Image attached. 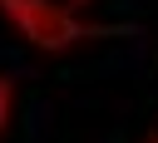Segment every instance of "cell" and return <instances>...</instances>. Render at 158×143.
<instances>
[{
  "mask_svg": "<svg viewBox=\"0 0 158 143\" xmlns=\"http://www.w3.org/2000/svg\"><path fill=\"white\" fill-rule=\"evenodd\" d=\"M0 20L44 59H59L89 39H104V35H118V30H104V25H89L69 0H0Z\"/></svg>",
  "mask_w": 158,
  "mask_h": 143,
  "instance_id": "6da1fadb",
  "label": "cell"
},
{
  "mask_svg": "<svg viewBox=\"0 0 158 143\" xmlns=\"http://www.w3.org/2000/svg\"><path fill=\"white\" fill-rule=\"evenodd\" d=\"M10 118H15V79H5V74H0V138H5Z\"/></svg>",
  "mask_w": 158,
  "mask_h": 143,
  "instance_id": "7a4b0ae2",
  "label": "cell"
},
{
  "mask_svg": "<svg viewBox=\"0 0 158 143\" xmlns=\"http://www.w3.org/2000/svg\"><path fill=\"white\" fill-rule=\"evenodd\" d=\"M69 5H74V10H84V5H94V0H69Z\"/></svg>",
  "mask_w": 158,
  "mask_h": 143,
  "instance_id": "3957f363",
  "label": "cell"
},
{
  "mask_svg": "<svg viewBox=\"0 0 158 143\" xmlns=\"http://www.w3.org/2000/svg\"><path fill=\"white\" fill-rule=\"evenodd\" d=\"M143 143H158V133H148V138H143Z\"/></svg>",
  "mask_w": 158,
  "mask_h": 143,
  "instance_id": "277c9868",
  "label": "cell"
}]
</instances>
